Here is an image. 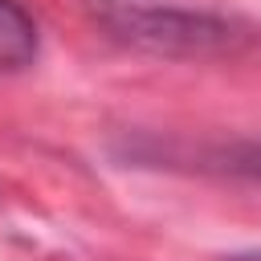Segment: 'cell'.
Returning a JSON list of instances; mask_svg holds the SVG:
<instances>
[{
    "label": "cell",
    "mask_w": 261,
    "mask_h": 261,
    "mask_svg": "<svg viewBox=\"0 0 261 261\" xmlns=\"http://www.w3.org/2000/svg\"><path fill=\"white\" fill-rule=\"evenodd\" d=\"M94 12L110 37L159 57H216L253 41V29L237 16L196 12L167 0H94Z\"/></svg>",
    "instance_id": "obj_1"
},
{
    "label": "cell",
    "mask_w": 261,
    "mask_h": 261,
    "mask_svg": "<svg viewBox=\"0 0 261 261\" xmlns=\"http://www.w3.org/2000/svg\"><path fill=\"white\" fill-rule=\"evenodd\" d=\"M41 37H37V20L29 16V8L20 0H0V69H24L37 61Z\"/></svg>",
    "instance_id": "obj_2"
},
{
    "label": "cell",
    "mask_w": 261,
    "mask_h": 261,
    "mask_svg": "<svg viewBox=\"0 0 261 261\" xmlns=\"http://www.w3.org/2000/svg\"><path fill=\"white\" fill-rule=\"evenodd\" d=\"M224 261H261V249H249V253H232V257H224Z\"/></svg>",
    "instance_id": "obj_3"
}]
</instances>
